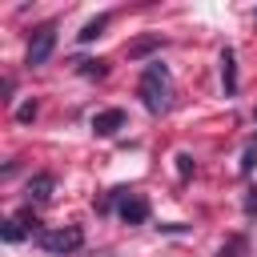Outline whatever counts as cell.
Here are the masks:
<instances>
[{"instance_id": "6da1fadb", "label": "cell", "mask_w": 257, "mask_h": 257, "mask_svg": "<svg viewBox=\"0 0 257 257\" xmlns=\"http://www.w3.org/2000/svg\"><path fill=\"white\" fill-rule=\"evenodd\" d=\"M141 100H145V108L153 112V116H161V112H169V104H173V80H169V68L161 64V60H149L145 64V72H141Z\"/></svg>"}, {"instance_id": "7a4b0ae2", "label": "cell", "mask_w": 257, "mask_h": 257, "mask_svg": "<svg viewBox=\"0 0 257 257\" xmlns=\"http://www.w3.org/2000/svg\"><path fill=\"white\" fill-rule=\"evenodd\" d=\"M36 245H40L44 253H52V257H64V253H72V249L84 245V233H80L76 225H60V229H44V233L36 237Z\"/></svg>"}, {"instance_id": "3957f363", "label": "cell", "mask_w": 257, "mask_h": 257, "mask_svg": "<svg viewBox=\"0 0 257 257\" xmlns=\"http://www.w3.org/2000/svg\"><path fill=\"white\" fill-rule=\"evenodd\" d=\"M52 48H56V24H40V28L32 32V40H28L24 64H28V68H40V64H48Z\"/></svg>"}, {"instance_id": "277c9868", "label": "cell", "mask_w": 257, "mask_h": 257, "mask_svg": "<svg viewBox=\"0 0 257 257\" xmlns=\"http://www.w3.org/2000/svg\"><path fill=\"white\" fill-rule=\"evenodd\" d=\"M116 213H120V221H124V225H145V221H149V213H153V205H149V197H145V193H133V189H128V193H124V201L116 205Z\"/></svg>"}, {"instance_id": "5b68a950", "label": "cell", "mask_w": 257, "mask_h": 257, "mask_svg": "<svg viewBox=\"0 0 257 257\" xmlns=\"http://www.w3.org/2000/svg\"><path fill=\"white\" fill-rule=\"evenodd\" d=\"M24 193H28V201L44 205V201H52V193H56V177H52V173H36V177H28Z\"/></svg>"}, {"instance_id": "8992f818", "label": "cell", "mask_w": 257, "mask_h": 257, "mask_svg": "<svg viewBox=\"0 0 257 257\" xmlns=\"http://www.w3.org/2000/svg\"><path fill=\"white\" fill-rule=\"evenodd\" d=\"M116 128H124V108H104L92 116V133L96 137H112Z\"/></svg>"}, {"instance_id": "52a82bcc", "label": "cell", "mask_w": 257, "mask_h": 257, "mask_svg": "<svg viewBox=\"0 0 257 257\" xmlns=\"http://www.w3.org/2000/svg\"><path fill=\"white\" fill-rule=\"evenodd\" d=\"M221 84H225V96L237 92V56H233V48H221Z\"/></svg>"}, {"instance_id": "ba28073f", "label": "cell", "mask_w": 257, "mask_h": 257, "mask_svg": "<svg viewBox=\"0 0 257 257\" xmlns=\"http://www.w3.org/2000/svg\"><path fill=\"white\" fill-rule=\"evenodd\" d=\"M0 237L8 241V245H16V241H24V237H32V229L20 221V217H8L4 225H0Z\"/></svg>"}, {"instance_id": "9c48e42d", "label": "cell", "mask_w": 257, "mask_h": 257, "mask_svg": "<svg viewBox=\"0 0 257 257\" xmlns=\"http://www.w3.org/2000/svg\"><path fill=\"white\" fill-rule=\"evenodd\" d=\"M104 28H108V12H104V16H92V20H88V24L76 32V40H80V44H92V40H96Z\"/></svg>"}, {"instance_id": "30bf717a", "label": "cell", "mask_w": 257, "mask_h": 257, "mask_svg": "<svg viewBox=\"0 0 257 257\" xmlns=\"http://www.w3.org/2000/svg\"><path fill=\"white\" fill-rule=\"evenodd\" d=\"M157 48H161V36H141V40L128 44V60H145V56L157 52Z\"/></svg>"}, {"instance_id": "8fae6325", "label": "cell", "mask_w": 257, "mask_h": 257, "mask_svg": "<svg viewBox=\"0 0 257 257\" xmlns=\"http://www.w3.org/2000/svg\"><path fill=\"white\" fill-rule=\"evenodd\" d=\"M253 169H257V141H253V145H245V153H241V173L249 177Z\"/></svg>"}, {"instance_id": "7c38bea8", "label": "cell", "mask_w": 257, "mask_h": 257, "mask_svg": "<svg viewBox=\"0 0 257 257\" xmlns=\"http://www.w3.org/2000/svg\"><path fill=\"white\" fill-rule=\"evenodd\" d=\"M241 253H245V237H229L221 245V257H241Z\"/></svg>"}, {"instance_id": "4fadbf2b", "label": "cell", "mask_w": 257, "mask_h": 257, "mask_svg": "<svg viewBox=\"0 0 257 257\" xmlns=\"http://www.w3.org/2000/svg\"><path fill=\"white\" fill-rule=\"evenodd\" d=\"M76 64H80V72H84V76H104V72H108V68H104V60H76Z\"/></svg>"}, {"instance_id": "5bb4252c", "label": "cell", "mask_w": 257, "mask_h": 257, "mask_svg": "<svg viewBox=\"0 0 257 257\" xmlns=\"http://www.w3.org/2000/svg\"><path fill=\"white\" fill-rule=\"evenodd\" d=\"M16 120H20V124H32V120H36V100H24V104L16 108Z\"/></svg>"}, {"instance_id": "9a60e30c", "label": "cell", "mask_w": 257, "mask_h": 257, "mask_svg": "<svg viewBox=\"0 0 257 257\" xmlns=\"http://www.w3.org/2000/svg\"><path fill=\"white\" fill-rule=\"evenodd\" d=\"M193 169H197L193 157H189V153H177V173H181V177H193Z\"/></svg>"}, {"instance_id": "2e32d148", "label": "cell", "mask_w": 257, "mask_h": 257, "mask_svg": "<svg viewBox=\"0 0 257 257\" xmlns=\"http://www.w3.org/2000/svg\"><path fill=\"white\" fill-rule=\"evenodd\" d=\"M245 213H249V217H253V213H257V185H253V189H249V193H245Z\"/></svg>"}]
</instances>
